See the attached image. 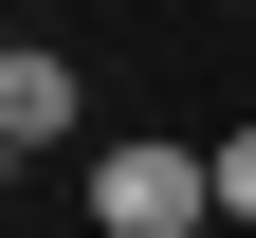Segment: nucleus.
<instances>
[{
    "label": "nucleus",
    "instance_id": "obj_1",
    "mask_svg": "<svg viewBox=\"0 0 256 238\" xmlns=\"http://www.w3.org/2000/svg\"><path fill=\"white\" fill-rule=\"evenodd\" d=\"M220 147H92V238H202Z\"/></svg>",
    "mask_w": 256,
    "mask_h": 238
},
{
    "label": "nucleus",
    "instance_id": "obj_2",
    "mask_svg": "<svg viewBox=\"0 0 256 238\" xmlns=\"http://www.w3.org/2000/svg\"><path fill=\"white\" fill-rule=\"evenodd\" d=\"M0 147H74V55H0Z\"/></svg>",
    "mask_w": 256,
    "mask_h": 238
},
{
    "label": "nucleus",
    "instance_id": "obj_3",
    "mask_svg": "<svg viewBox=\"0 0 256 238\" xmlns=\"http://www.w3.org/2000/svg\"><path fill=\"white\" fill-rule=\"evenodd\" d=\"M220 220H256V128H220Z\"/></svg>",
    "mask_w": 256,
    "mask_h": 238
}]
</instances>
